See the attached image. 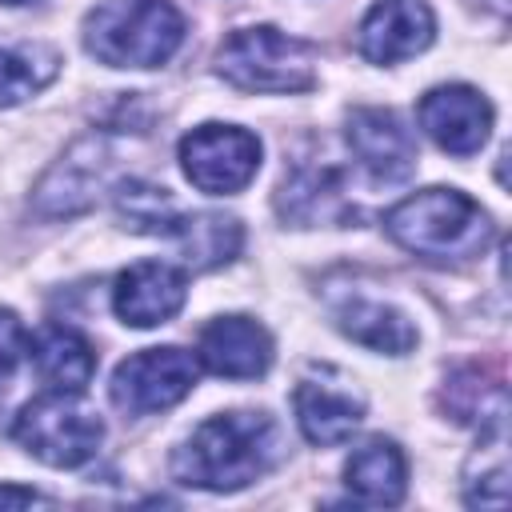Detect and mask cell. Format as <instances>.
<instances>
[{
  "label": "cell",
  "mask_w": 512,
  "mask_h": 512,
  "mask_svg": "<svg viewBox=\"0 0 512 512\" xmlns=\"http://www.w3.org/2000/svg\"><path fill=\"white\" fill-rule=\"evenodd\" d=\"M292 408H296L300 432L320 448L344 444L364 420V396L348 380H336L332 372L300 380L292 392Z\"/></svg>",
  "instance_id": "14"
},
{
  "label": "cell",
  "mask_w": 512,
  "mask_h": 512,
  "mask_svg": "<svg viewBox=\"0 0 512 512\" xmlns=\"http://www.w3.org/2000/svg\"><path fill=\"white\" fill-rule=\"evenodd\" d=\"M320 48L272 24L232 32L216 52V72L240 92H308Z\"/></svg>",
  "instance_id": "4"
},
{
  "label": "cell",
  "mask_w": 512,
  "mask_h": 512,
  "mask_svg": "<svg viewBox=\"0 0 512 512\" xmlns=\"http://www.w3.org/2000/svg\"><path fill=\"white\" fill-rule=\"evenodd\" d=\"M196 360L192 352L164 344V348H144L128 360L116 364L112 372V404L128 416H148V412H164L172 404H180L192 388H196Z\"/></svg>",
  "instance_id": "6"
},
{
  "label": "cell",
  "mask_w": 512,
  "mask_h": 512,
  "mask_svg": "<svg viewBox=\"0 0 512 512\" xmlns=\"http://www.w3.org/2000/svg\"><path fill=\"white\" fill-rule=\"evenodd\" d=\"M416 120L444 152L472 156L484 148V140L492 132V104L484 92H476L468 84H440V88L424 92Z\"/></svg>",
  "instance_id": "9"
},
{
  "label": "cell",
  "mask_w": 512,
  "mask_h": 512,
  "mask_svg": "<svg viewBox=\"0 0 512 512\" xmlns=\"http://www.w3.org/2000/svg\"><path fill=\"white\" fill-rule=\"evenodd\" d=\"M436 36L428 0H376L360 20V56L372 64H400L424 52Z\"/></svg>",
  "instance_id": "12"
},
{
  "label": "cell",
  "mask_w": 512,
  "mask_h": 512,
  "mask_svg": "<svg viewBox=\"0 0 512 512\" xmlns=\"http://www.w3.org/2000/svg\"><path fill=\"white\" fill-rule=\"evenodd\" d=\"M332 320L336 328L372 348V352H388V356H404L412 352L416 344V328L408 324V316L384 300H372V296H340L332 300Z\"/></svg>",
  "instance_id": "18"
},
{
  "label": "cell",
  "mask_w": 512,
  "mask_h": 512,
  "mask_svg": "<svg viewBox=\"0 0 512 512\" xmlns=\"http://www.w3.org/2000/svg\"><path fill=\"white\" fill-rule=\"evenodd\" d=\"M184 176L208 196L240 192L260 168V140L240 124H200L180 140Z\"/></svg>",
  "instance_id": "7"
},
{
  "label": "cell",
  "mask_w": 512,
  "mask_h": 512,
  "mask_svg": "<svg viewBox=\"0 0 512 512\" xmlns=\"http://www.w3.org/2000/svg\"><path fill=\"white\" fill-rule=\"evenodd\" d=\"M4 4H28V0H4Z\"/></svg>",
  "instance_id": "26"
},
{
  "label": "cell",
  "mask_w": 512,
  "mask_h": 512,
  "mask_svg": "<svg viewBox=\"0 0 512 512\" xmlns=\"http://www.w3.org/2000/svg\"><path fill=\"white\" fill-rule=\"evenodd\" d=\"M348 148L376 184H400L416 168V140L392 108H352Z\"/></svg>",
  "instance_id": "10"
},
{
  "label": "cell",
  "mask_w": 512,
  "mask_h": 512,
  "mask_svg": "<svg viewBox=\"0 0 512 512\" xmlns=\"http://www.w3.org/2000/svg\"><path fill=\"white\" fill-rule=\"evenodd\" d=\"M188 300V276L164 260H140L116 276L112 308L128 328H156L168 324Z\"/></svg>",
  "instance_id": "11"
},
{
  "label": "cell",
  "mask_w": 512,
  "mask_h": 512,
  "mask_svg": "<svg viewBox=\"0 0 512 512\" xmlns=\"http://www.w3.org/2000/svg\"><path fill=\"white\" fill-rule=\"evenodd\" d=\"M108 144L104 136H84L76 140L40 180V188L32 192V212L36 216H76L84 208L96 204L104 180H108Z\"/></svg>",
  "instance_id": "8"
},
{
  "label": "cell",
  "mask_w": 512,
  "mask_h": 512,
  "mask_svg": "<svg viewBox=\"0 0 512 512\" xmlns=\"http://www.w3.org/2000/svg\"><path fill=\"white\" fill-rule=\"evenodd\" d=\"M276 212L300 228L312 224H352L356 220V204L344 188L340 168L332 164H308L300 160L292 172H284L280 188H276Z\"/></svg>",
  "instance_id": "13"
},
{
  "label": "cell",
  "mask_w": 512,
  "mask_h": 512,
  "mask_svg": "<svg viewBox=\"0 0 512 512\" xmlns=\"http://www.w3.org/2000/svg\"><path fill=\"white\" fill-rule=\"evenodd\" d=\"M28 356L40 372V380L52 392H84V384L96 372V352L92 344L64 324H48L36 332V340H28Z\"/></svg>",
  "instance_id": "19"
},
{
  "label": "cell",
  "mask_w": 512,
  "mask_h": 512,
  "mask_svg": "<svg viewBox=\"0 0 512 512\" xmlns=\"http://www.w3.org/2000/svg\"><path fill=\"white\" fill-rule=\"evenodd\" d=\"M384 232L412 256L432 264H464L492 240L488 212L460 188H424L384 216Z\"/></svg>",
  "instance_id": "2"
},
{
  "label": "cell",
  "mask_w": 512,
  "mask_h": 512,
  "mask_svg": "<svg viewBox=\"0 0 512 512\" xmlns=\"http://www.w3.org/2000/svg\"><path fill=\"white\" fill-rule=\"evenodd\" d=\"M200 360L224 380H256L272 364V336L248 316H216L200 328Z\"/></svg>",
  "instance_id": "15"
},
{
  "label": "cell",
  "mask_w": 512,
  "mask_h": 512,
  "mask_svg": "<svg viewBox=\"0 0 512 512\" xmlns=\"http://www.w3.org/2000/svg\"><path fill=\"white\" fill-rule=\"evenodd\" d=\"M60 72V52L52 44H16L0 48V108H12L40 88H48Z\"/></svg>",
  "instance_id": "21"
},
{
  "label": "cell",
  "mask_w": 512,
  "mask_h": 512,
  "mask_svg": "<svg viewBox=\"0 0 512 512\" xmlns=\"http://www.w3.org/2000/svg\"><path fill=\"white\" fill-rule=\"evenodd\" d=\"M164 236H172L180 244L184 264L196 272L224 268L244 248V228L228 212H176L172 224L164 228Z\"/></svg>",
  "instance_id": "17"
},
{
  "label": "cell",
  "mask_w": 512,
  "mask_h": 512,
  "mask_svg": "<svg viewBox=\"0 0 512 512\" xmlns=\"http://www.w3.org/2000/svg\"><path fill=\"white\" fill-rule=\"evenodd\" d=\"M280 452L284 440L268 412H216L172 452V476L188 488L236 492L272 472Z\"/></svg>",
  "instance_id": "1"
},
{
  "label": "cell",
  "mask_w": 512,
  "mask_h": 512,
  "mask_svg": "<svg viewBox=\"0 0 512 512\" xmlns=\"http://www.w3.org/2000/svg\"><path fill=\"white\" fill-rule=\"evenodd\" d=\"M444 408L476 428H492L504 424L508 416V400H504V384L500 380H484L480 368H460L452 372V380L444 384Z\"/></svg>",
  "instance_id": "22"
},
{
  "label": "cell",
  "mask_w": 512,
  "mask_h": 512,
  "mask_svg": "<svg viewBox=\"0 0 512 512\" xmlns=\"http://www.w3.org/2000/svg\"><path fill=\"white\" fill-rule=\"evenodd\" d=\"M24 352H28V332H24L20 316L12 308H0V380L12 376V368L20 364Z\"/></svg>",
  "instance_id": "24"
},
{
  "label": "cell",
  "mask_w": 512,
  "mask_h": 512,
  "mask_svg": "<svg viewBox=\"0 0 512 512\" xmlns=\"http://www.w3.org/2000/svg\"><path fill=\"white\" fill-rule=\"evenodd\" d=\"M32 504H40V508H52L56 500H52V496H44V492H36V488L0 484V508H32Z\"/></svg>",
  "instance_id": "25"
},
{
  "label": "cell",
  "mask_w": 512,
  "mask_h": 512,
  "mask_svg": "<svg viewBox=\"0 0 512 512\" xmlns=\"http://www.w3.org/2000/svg\"><path fill=\"white\" fill-rule=\"evenodd\" d=\"M116 212H120L124 228L148 232V236H164V228L172 224V216L180 208L172 204V196L164 188L144 184V180H124L116 188Z\"/></svg>",
  "instance_id": "23"
},
{
  "label": "cell",
  "mask_w": 512,
  "mask_h": 512,
  "mask_svg": "<svg viewBox=\"0 0 512 512\" xmlns=\"http://www.w3.org/2000/svg\"><path fill=\"white\" fill-rule=\"evenodd\" d=\"M344 484L360 504H372V508L400 504L408 492V460L400 444L384 436L364 440L344 464Z\"/></svg>",
  "instance_id": "16"
},
{
  "label": "cell",
  "mask_w": 512,
  "mask_h": 512,
  "mask_svg": "<svg viewBox=\"0 0 512 512\" xmlns=\"http://www.w3.org/2000/svg\"><path fill=\"white\" fill-rule=\"evenodd\" d=\"M464 500L472 508H504L508 504V448L504 424L480 428V444L464 468Z\"/></svg>",
  "instance_id": "20"
},
{
  "label": "cell",
  "mask_w": 512,
  "mask_h": 512,
  "mask_svg": "<svg viewBox=\"0 0 512 512\" xmlns=\"http://www.w3.org/2000/svg\"><path fill=\"white\" fill-rule=\"evenodd\" d=\"M12 436L52 468H80L96 456L104 440V420L88 412L76 392H44L20 408Z\"/></svg>",
  "instance_id": "5"
},
{
  "label": "cell",
  "mask_w": 512,
  "mask_h": 512,
  "mask_svg": "<svg viewBox=\"0 0 512 512\" xmlns=\"http://www.w3.org/2000/svg\"><path fill=\"white\" fill-rule=\"evenodd\" d=\"M184 40L168 0H100L84 16V48L108 68H160Z\"/></svg>",
  "instance_id": "3"
}]
</instances>
